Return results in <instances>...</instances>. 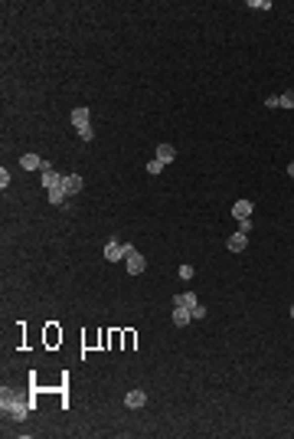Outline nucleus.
I'll list each match as a JSON object with an SVG mask.
<instances>
[{
	"label": "nucleus",
	"instance_id": "obj_4",
	"mask_svg": "<svg viewBox=\"0 0 294 439\" xmlns=\"http://www.w3.org/2000/svg\"><path fill=\"white\" fill-rule=\"evenodd\" d=\"M124 266H128V275H141L144 269H147V259L137 253V249H131V253L124 256Z\"/></svg>",
	"mask_w": 294,
	"mask_h": 439
},
{
	"label": "nucleus",
	"instance_id": "obj_9",
	"mask_svg": "<svg viewBox=\"0 0 294 439\" xmlns=\"http://www.w3.org/2000/svg\"><path fill=\"white\" fill-rule=\"evenodd\" d=\"M193 322V315L186 308H180V305H173V325H177V328H186V325Z\"/></svg>",
	"mask_w": 294,
	"mask_h": 439
},
{
	"label": "nucleus",
	"instance_id": "obj_19",
	"mask_svg": "<svg viewBox=\"0 0 294 439\" xmlns=\"http://www.w3.org/2000/svg\"><path fill=\"white\" fill-rule=\"evenodd\" d=\"M0 187H4V190H7V187H10V174H7V167H4V171H0Z\"/></svg>",
	"mask_w": 294,
	"mask_h": 439
},
{
	"label": "nucleus",
	"instance_id": "obj_22",
	"mask_svg": "<svg viewBox=\"0 0 294 439\" xmlns=\"http://www.w3.org/2000/svg\"><path fill=\"white\" fill-rule=\"evenodd\" d=\"M291 318H294V305H291Z\"/></svg>",
	"mask_w": 294,
	"mask_h": 439
},
{
	"label": "nucleus",
	"instance_id": "obj_2",
	"mask_svg": "<svg viewBox=\"0 0 294 439\" xmlns=\"http://www.w3.org/2000/svg\"><path fill=\"white\" fill-rule=\"evenodd\" d=\"M72 128L79 131L82 141H92L95 131H92V111L88 108H72Z\"/></svg>",
	"mask_w": 294,
	"mask_h": 439
},
{
	"label": "nucleus",
	"instance_id": "obj_1",
	"mask_svg": "<svg viewBox=\"0 0 294 439\" xmlns=\"http://www.w3.org/2000/svg\"><path fill=\"white\" fill-rule=\"evenodd\" d=\"M0 407H4V413L10 416V420H26V413L33 410V403L26 400V396H20L17 390H7L4 387V393H0Z\"/></svg>",
	"mask_w": 294,
	"mask_h": 439
},
{
	"label": "nucleus",
	"instance_id": "obj_11",
	"mask_svg": "<svg viewBox=\"0 0 294 439\" xmlns=\"http://www.w3.org/2000/svg\"><path fill=\"white\" fill-rule=\"evenodd\" d=\"M20 167H23V171H43V157L23 154V157H20Z\"/></svg>",
	"mask_w": 294,
	"mask_h": 439
},
{
	"label": "nucleus",
	"instance_id": "obj_12",
	"mask_svg": "<svg viewBox=\"0 0 294 439\" xmlns=\"http://www.w3.org/2000/svg\"><path fill=\"white\" fill-rule=\"evenodd\" d=\"M62 190H66V193H79L82 190V177H79V174H69V177L62 180Z\"/></svg>",
	"mask_w": 294,
	"mask_h": 439
},
{
	"label": "nucleus",
	"instance_id": "obj_16",
	"mask_svg": "<svg viewBox=\"0 0 294 439\" xmlns=\"http://www.w3.org/2000/svg\"><path fill=\"white\" fill-rule=\"evenodd\" d=\"M281 108H294V89H288V92L281 95Z\"/></svg>",
	"mask_w": 294,
	"mask_h": 439
},
{
	"label": "nucleus",
	"instance_id": "obj_20",
	"mask_svg": "<svg viewBox=\"0 0 294 439\" xmlns=\"http://www.w3.org/2000/svg\"><path fill=\"white\" fill-rule=\"evenodd\" d=\"M249 229H252V220H249V217L239 220V233H249Z\"/></svg>",
	"mask_w": 294,
	"mask_h": 439
},
{
	"label": "nucleus",
	"instance_id": "obj_18",
	"mask_svg": "<svg viewBox=\"0 0 294 439\" xmlns=\"http://www.w3.org/2000/svg\"><path fill=\"white\" fill-rule=\"evenodd\" d=\"M265 105H268V108H278V105H281V95H268V99H265Z\"/></svg>",
	"mask_w": 294,
	"mask_h": 439
},
{
	"label": "nucleus",
	"instance_id": "obj_13",
	"mask_svg": "<svg viewBox=\"0 0 294 439\" xmlns=\"http://www.w3.org/2000/svg\"><path fill=\"white\" fill-rule=\"evenodd\" d=\"M232 217H235V220H245V217H252V200H239V204L232 207Z\"/></svg>",
	"mask_w": 294,
	"mask_h": 439
},
{
	"label": "nucleus",
	"instance_id": "obj_15",
	"mask_svg": "<svg viewBox=\"0 0 294 439\" xmlns=\"http://www.w3.org/2000/svg\"><path fill=\"white\" fill-rule=\"evenodd\" d=\"M164 161H157V157H154V161H147V174H160V171H164Z\"/></svg>",
	"mask_w": 294,
	"mask_h": 439
},
{
	"label": "nucleus",
	"instance_id": "obj_6",
	"mask_svg": "<svg viewBox=\"0 0 294 439\" xmlns=\"http://www.w3.org/2000/svg\"><path fill=\"white\" fill-rule=\"evenodd\" d=\"M62 180H66V177H62V174H56L49 161H43V187H46V190H53V187H62Z\"/></svg>",
	"mask_w": 294,
	"mask_h": 439
},
{
	"label": "nucleus",
	"instance_id": "obj_8",
	"mask_svg": "<svg viewBox=\"0 0 294 439\" xmlns=\"http://www.w3.org/2000/svg\"><path fill=\"white\" fill-rule=\"evenodd\" d=\"M144 403H147V393H144V390H131V393L124 396V407H131V410H141Z\"/></svg>",
	"mask_w": 294,
	"mask_h": 439
},
{
	"label": "nucleus",
	"instance_id": "obj_7",
	"mask_svg": "<svg viewBox=\"0 0 294 439\" xmlns=\"http://www.w3.org/2000/svg\"><path fill=\"white\" fill-rule=\"evenodd\" d=\"M245 246H249V236H245V233H232V236L226 240V249H229V253H242Z\"/></svg>",
	"mask_w": 294,
	"mask_h": 439
},
{
	"label": "nucleus",
	"instance_id": "obj_17",
	"mask_svg": "<svg viewBox=\"0 0 294 439\" xmlns=\"http://www.w3.org/2000/svg\"><path fill=\"white\" fill-rule=\"evenodd\" d=\"M177 275H180V278H193L196 272H193V266H180V269H177Z\"/></svg>",
	"mask_w": 294,
	"mask_h": 439
},
{
	"label": "nucleus",
	"instance_id": "obj_5",
	"mask_svg": "<svg viewBox=\"0 0 294 439\" xmlns=\"http://www.w3.org/2000/svg\"><path fill=\"white\" fill-rule=\"evenodd\" d=\"M131 249H134V246H128V243H115V240H111L108 246H105V259H108V262H118V259H124V256H128Z\"/></svg>",
	"mask_w": 294,
	"mask_h": 439
},
{
	"label": "nucleus",
	"instance_id": "obj_10",
	"mask_svg": "<svg viewBox=\"0 0 294 439\" xmlns=\"http://www.w3.org/2000/svg\"><path fill=\"white\" fill-rule=\"evenodd\" d=\"M173 157H177V148H173V144H157V161H164V164H170Z\"/></svg>",
	"mask_w": 294,
	"mask_h": 439
},
{
	"label": "nucleus",
	"instance_id": "obj_14",
	"mask_svg": "<svg viewBox=\"0 0 294 439\" xmlns=\"http://www.w3.org/2000/svg\"><path fill=\"white\" fill-rule=\"evenodd\" d=\"M66 197H69V193L62 190V187H53V190H49V204H56V207L66 204Z\"/></svg>",
	"mask_w": 294,
	"mask_h": 439
},
{
	"label": "nucleus",
	"instance_id": "obj_3",
	"mask_svg": "<svg viewBox=\"0 0 294 439\" xmlns=\"http://www.w3.org/2000/svg\"><path fill=\"white\" fill-rule=\"evenodd\" d=\"M173 305H180V308H186L193 318H206V308L200 305V298L193 295V292H183V295H177L173 298Z\"/></svg>",
	"mask_w": 294,
	"mask_h": 439
},
{
	"label": "nucleus",
	"instance_id": "obj_21",
	"mask_svg": "<svg viewBox=\"0 0 294 439\" xmlns=\"http://www.w3.org/2000/svg\"><path fill=\"white\" fill-rule=\"evenodd\" d=\"M288 174H291V177H294V161H291V164H288Z\"/></svg>",
	"mask_w": 294,
	"mask_h": 439
}]
</instances>
